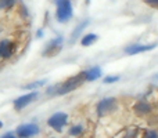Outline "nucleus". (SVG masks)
Here are the masks:
<instances>
[{"label":"nucleus","mask_w":158,"mask_h":138,"mask_svg":"<svg viewBox=\"0 0 158 138\" xmlns=\"http://www.w3.org/2000/svg\"><path fill=\"white\" fill-rule=\"evenodd\" d=\"M85 81H86V72H79L78 75L67 79L65 81H63V83L58 84V86L49 89L47 90V93H56V94H58V95L68 94V93L77 90L78 87H81Z\"/></svg>","instance_id":"nucleus-1"},{"label":"nucleus","mask_w":158,"mask_h":138,"mask_svg":"<svg viewBox=\"0 0 158 138\" xmlns=\"http://www.w3.org/2000/svg\"><path fill=\"white\" fill-rule=\"evenodd\" d=\"M57 4V21L58 22H67L72 17V4L71 0H54Z\"/></svg>","instance_id":"nucleus-2"},{"label":"nucleus","mask_w":158,"mask_h":138,"mask_svg":"<svg viewBox=\"0 0 158 138\" xmlns=\"http://www.w3.org/2000/svg\"><path fill=\"white\" fill-rule=\"evenodd\" d=\"M67 122H68V115L63 113V112H58V113H54L53 116L49 117L47 124H49V127H52L53 130L61 133V131H63V127L67 124Z\"/></svg>","instance_id":"nucleus-3"},{"label":"nucleus","mask_w":158,"mask_h":138,"mask_svg":"<svg viewBox=\"0 0 158 138\" xmlns=\"http://www.w3.org/2000/svg\"><path fill=\"white\" fill-rule=\"evenodd\" d=\"M117 100L115 98H106V100H101L97 104V115L100 117L107 116L108 113L114 112L117 109Z\"/></svg>","instance_id":"nucleus-4"},{"label":"nucleus","mask_w":158,"mask_h":138,"mask_svg":"<svg viewBox=\"0 0 158 138\" xmlns=\"http://www.w3.org/2000/svg\"><path fill=\"white\" fill-rule=\"evenodd\" d=\"M39 127L36 124H22L17 128V137L18 138H31L36 134H39Z\"/></svg>","instance_id":"nucleus-5"},{"label":"nucleus","mask_w":158,"mask_h":138,"mask_svg":"<svg viewBox=\"0 0 158 138\" xmlns=\"http://www.w3.org/2000/svg\"><path fill=\"white\" fill-rule=\"evenodd\" d=\"M17 44L15 41L4 39V40L0 41V58H10L11 55L15 53Z\"/></svg>","instance_id":"nucleus-6"},{"label":"nucleus","mask_w":158,"mask_h":138,"mask_svg":"<svg viewBox=\"0 0 158 138\" xmlns=\"http://www.w3.org/2000/svg\"><path fill=\"white\" fill-rule=\"evenodd\" d=\"M36 97H38V93L36 91L29 93V94H24V95H21V97H18L15 101H14V108H15V111H21V109H24L25 106L29 105L33 100H36Z\"/></svg>","instance_id":"nucleus-7"},{"label":"nucleus","mask_w":158,"mask_h":138,"mask_svg":"<svg viewBox=\"0 0 158 138\" xmlns=\"http://www.w3.org/2000/svg\"><path fill=\"white\" fill-rule=\"evenodd\" d=\"M61 43H63V39L57 37L56 40H53L52 43L47 46L46 51H44L43 54L46 55V57H53V55L58 54V53H60V50H61Z\"/></svg>","instance_id":"nucleus-8"},{"label":"nucleus","mask_w":158,"mask_h":138,"mask_svg":"<svg viewBox=\"0 0 158 138\" xmlns=\"http://www.w3.org/2000/svg\"><path fill=\"white\" fill-rule=\"evenodd\" d=\"M157 44H150V46H132L129 49H126V54L129 55H135V54H139V53H144L148 51V50H153L156 49Z\"/></svg>","instance_id":"nucleus-9"},{"label":"nucleus","mask_w":158,"mask_h":138,"mask_svg":"<svg viewBox=\"0 0 158 138\" xmlns=\"http://www.w3.org/2000/svg\"><path fill=\"white\" fill-rule=\"evenodd\" d=\"M150 111H151V106L148 105L147 102H137L136 105H135V112H136L137 115H140V116L147 115Z\"/></svg>","instance_id":"nucleus-10"},{"label":"nucleus","mask_w":158,"mask_h":138,"mask_svg":"<svg viewBox=\"0 0 158 138\" xmlns=\"http://www.w3.org/2000/svg\"><path fill=\"white\" fill-rule=\"evenodd\" d=\"M100 76H101V69L98 68V66H96V68H92L90 70H86V81L97 80Z\"/></svg>","instance_id":"nucleus-11"},{"label":"nucleus","mask_w":158,"mask_h":138,"mask_svg":"<svg viewBox=\"0 0 158 138\" xmlns=\"http://www.w3.org/2000/svg\"><path fill=\"white\" fill-rule=\"evenodd\" d=\"M96 40H97V35H94V33H89V35H85L83 37H82L81 44L85 46V47H87V46H92Z\"/></svg>","instance_id":"nucleus-12"},{"label":"nucleus","mask_w":158,"mask_h":138,"mask_svg":"<svg viewBox=\"0 0 158 138\" xmlns=\"http://www.w3.org/2000/svg\"><path fill=\"white\" fill-rule=\"evenodd\" d=\"M15 6V0H0V10H10Z\"/></svg>","instance_id":"nucleus-13"},{"label":"nucleus","mask_w":158,"mask_h":138,"mask_svg":"<svg viewBox=\"0 0 158 138\" xmlns=\"http://www.w3.org/2000/svg\"><path fill=\"white\" fill-rule=\"evenodd\" d=\"M82 131H83L82 126H75V127H71L69 134H71V136H79V134H82Z\"/></svg>","instance_id":"nucleus-14"},{"label":"nucleus","mask_w":158,"mask_h":138,"mask_svg":"<svg viewBox=\"0 0 158 138\" xmlns=\"http://www.w3.org/2000/svg\"><path fill=\"white\" fill-rule=\"evenodd\" d=\"M87 24H89V21H85V22H82V24H79V25H78V28H77V30H75V32L72 33V37H77L79 33H81V30H82V29H85V26H86Z\"/></svg>","instance_id":"nucleus-15"},{"label":"nucleus","mask_w":158,"mask_h":138,"mask_svg":"<svg viewBox=\"0 0 158 138\" xmlns=\"http://www.w3.org/2000/svg\"><path fill=\"white\" fill-rule=\"evenodd\" d=\"M118 80H119V76H107V77L104 79V83L111 84V83H117Z\"/></svg>","instance_id":"nucleus-16"},{"label":"nucleus","mask_w":158,"mask_h":138,"mask_svg":"<svg viewBox=\"0 0 158 138\" xmlns=\"http://www.w3.org/2000/svg\"><path fill=\"white\" fill-rule=\"evenodd\" d=\"M44 81H36V83H33V84H28V86H25L24 89H27V90H29V89H33V87H38V86H42Z\"/></svg>","instance_id":"nucleus-17"},{"label":"nucleus","mask_w":158,"mask_h":138,"mask_svg":"<svg viewBox=\"0 0 158 138\" xmlns=\"http://www.w3.org/2000/svg\"><path fill=\"white\" fill-rule=\"evenodd\" d=\"M147 4L153 6V7H158V0H144Z\"/></svg>","instance_id":"nucleus-18"},{"label":"nucleus","mask_w":158,"mask_h":138,"mask_svg":"<svg viewBox=\"0 0 158 138\" xmlns=\"http://www.w3.org/2000/svg\"><path fill=\"white\" fill-rule=\"evenodd\" d=\"M144 138H158V136H157V133H154V131H150V133H147V136Z\"/></svg>","instance_id":"nucleus-19"},{"label":"nucleus","mask_w":158,"mask_h":138,"mask_svg":"<svg viewBox=\"0 0 158 138\" xmlns=\"http://www.w3.org/2000/svg\"><path fill=\"white\" fill-rule=\"evenodd\" d=\"M2 138H15V137H14V134H13V133H7L6 136H3Z\"/></svg>","instance_id":"nucleus-20"},{"label":"nucleus","mask_w":158,"mask_h":138,"mask_svg":"<svg viewBox=\"0 0 158 138\" xmlns=\"http://www.w3.org/2000/svg\"><path fill=\"white\" fill-rule=\"evenodd\" d=\"M2 127H3V123H2V122H0V128H2Z\"/></svg>","instance_id":"nucleus-21"},{"label":"nucleus","mask_w":158,"mask_h":138,"mask_svg":"<svg viewBox=\"0 0 158 138\" xmlns=\"http://www.w3.org/2000/svg\"><path fill=\"white\" fill-rule=\"evenodd\" d=\"M89 3H90V0H86V4H89Z\"/></svg>","instance_id":"nucleus-22"},{"label":"nucleus","mask_w":158,"mask_h":138,"mask_svg":"<svg viewBox=\"0 0 158 138\" xmlns=\"http://www.w3.org/2000/svg\"><path fill=\"white\" fill-rule=\"evenodd\" d=\"M52 138H53V137H52Z\"/></svg>","instance_id":"nucleus-23"}]
</instances>
